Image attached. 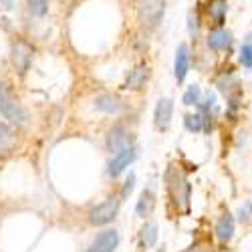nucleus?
I'll return each instance as SVG.
<instances>
[{
	"label": "nucleus",
	"mask_w": 252,
	"mask_h": 252,
	"mask_svg": "<svg viewBox=\"0 0 252 252\" xmlns=\"http://www.w3.org/2000/svg\"><path fill=\"white\" fill-rule=\"evenodd\" d=\"M165 188L170 192L172 202L176 204L178 210L188 212L190 210V196H192V186L184 176V172L176 165H170L165 170Z\"/></svg>",
	"instance_id": "nucleus-1"
},
{
	"label": "nucleus",
	"mask_w": 252,
	"mask_h": 252,
	"mask_svg": "<svg viewBox=\"0 0 252 252\" xmlns=\"http://www.w3.org/2000/svg\"><path fill=\"white\" fill-rule=\"evenodd\" d=\"M0 115H2L6 121H10L16 127H23V125L29 123V111L20 99L10 91L8 85L0 83Z\"/></svg>",
	"instance_id": "nucleus-2"
},
{
	"label": "nucleus",
	"mask_w": 252,
	"mask_h": 252,
	"mask_svg": "<svg viewBox=\"0 0 252 252\" xmlns=\"http://www.w3.org/2000/svg\"><path fill=\"white\" fill-rule=\"evenodd\" d=\"M32 55H34V49L29 40H25L23 36H16L10 45V63L14 71L23 77L27 75V71L31 69L32 65Z\"/></svg>",
	"instance_id": "nucleus-3"
},
{
	"label": "nucleus",
	"mask_w": 252,
	"mask_h": 252,
	"mask_svg": "<svg viewBox=\"0 0 252 252\" xmlns=\"http://www.w3.org/2000/svg\"><path fill=\"white\" fill-rule=\"evenodd\" d=\"M165 0H137V18L141 27L156 29L163 20Z\"/></svg>",
	"instance_id": "nucleus-4"
},
{
	"label": "nucleus",
	"mask_w": 252,
	"mask_h": 252,
	"mask_svg": "<svg viewBox=\"0 0 252 252\" xmlns=\"http://www.w3.org/2000/svg\"><path fill=\"white\" fill-rule=\"evenodd\" d=\"M119 202H121V200H117V198H109V200L97 204L95 208H91L89 222H91L93 226H107V224H111V222L117 218Z\"/></svg>",
	"instance_id": "nucleus-5"
},
{
	"label": "nucleus",
	"mask_w": 252,
	"mask_h": 252,
	"mask_svg": "<svg viewBox=\"0 0 252 252\" xmlns=\"http://www.w3.org/2000/svg\"><path fill=\"white\" fill-rule=\"evenodd\" d=\"M133 133L125 127V125H113V127L107 131V137H105V148H107L109 154H119L121 150L133 145Z\"/></svg>",
	"instance_id": "nucleus-6"
},
{
	"label": "nucleus",
	"mask_w": 252,
	"mask_h": 252,
	"mask_svg": "<svg viewBox=\"0 0 252 252\" xmlns=\"http://www.w3.org/2000/svg\"><path fill=\"white\" fill-rule=\"evenodd\" d=\"M135 159H137V145L133 143V145H129V148H125V150H121L119 154L113 156V159L109 163V176L111 178L121 176Z\"/></svg>",
	"instance_id": "nucleus-7"
},
{
	"label": "nucleus",
	"mask_w": 252,
	"mask_h": 252,
	"mask_svg": "<svg viewBox=\"0 0 252 252\" xmlns=\"http://www.w3.org/2000/svg\"><path fill=\"white\" fill-rule=\"evenodd\" d=\"M117 246H119V232L115 228H105L95 236L87 252H115Z\"/></svg>",
	"instance_id": "nucleus-8"
},
{
	"label": "nucleus",
	"mask_w": 252,
	"mask_h": 252,
	"mask_svg": "<svg viewBox=\"0 0 252 252\" xmlns=\"http://www.w3.org/2000/svg\"><path fill=\"white\" fill-rule=\"evenodd\" d=\"M172 117H174V101L170 97H161L156 103V109H154V123H156V127L161 129V131L170 129Z\"/></svg>",
	"instance_id": "nucleus-9"
},
{
	"label": "nucleus",
	"mask_w": 252,
	"mask_h": 252,
	"mask_svg": "<svg viewBox=\"0 0 252 252\" xmlns=\"http://www.w3.org/2000/svg\"><path fill=\"white\" fill-rule=\"evenodd\" d=\"M188 71H190V49H188L186 43L178 45L176 49V59H174V77L178 83H184L188 77Z\"/></svg>",
	"instance_id": "nucleus-10"
},
{
	"label": "nucleus",
	"mask_w": 252,
	"mask_h": 252,
	"mask_svg": "<svg viewBox=\"0 0 252 252\" xmlns=\"http://www.w3.org/2000/svg\"><path fill=\"white\" fill-rule=\"evenodd\" d=\"M206 45L212 51H228L232 47V32L222 29V27H216L214 31H210V34L206 38Z\"/></svg>",
	"instance_id": "nucleus-11"
},
{
	"label": "nucleus",
	"mask_w": 252,
	"mask_h": 252,
	"mask_svg": "<svg viewBox=\"0 0 252 252\" xmlns=\"http://www.w3.org/2000/svg\"><path fill=\"white\" fill-rule=\"evenodd\" d=\"M150 65L148 63H139V65H135L131 71H129V77L127 81H125V87L131 89V91H139L141 87H145V83H148L150 79Z\"/></svg>",
	"instance_id": "nucleus-12"
},
{
	"label": "nucleus",
	"mask_w": 252,
	"mask_h": 252,
	"mask_svg": "<svg viewBox=\"0 0 252 252\" xmlns=\"http://www.w3.org/2000/svg\"><path fill=\"white\" fill-rule=\"evenodd\" d=\"M95 107L99 111H103V113L115 115V113H119L123 109V101L117 95H113V93H103V95H99L95 99Z\"/></svg>",
	"instance_id": "nucleus-13"
},
{
	"label": "nucleus",
	"mask_w": 252,
	"mask_h": 252,
	"mask_svg": "<svg viewBox=\"0 0 252 252\" xmlns=\"http://www.w3.org/2000/svg\"><path fill=\"white\" fill-rule=\"evenodd\" d=\"M216 236L220 242L228 244L234 236V216L230 212H224L216 222Z\"/></svg>",
	"instance_id": "nucleus-14"
},
{
	"label": "nucleus",
	"mask_w": 252,
	"mask_h": 252,
	"mask_svg": "<svg viewBox=\"0 0 252 252\" xmlns=\"http://www.w3.org/2000/svg\"><path fill=\"white\" fill-rule=\"evenodd\" d=\"M154 208H156V194H154V190L148 188V190H143L139 194V200L135 204V214L139 218H148L154 212Z\"/></svg>",
	"instance_id": "nucleus-15"
},
{
	"label": "nucleus",
	"mask_w": 252,
	"mask_h": 252,
	"mask_svg": "<svg viewBox=\"0 0 252 252\" xmlns=\"http://www.w3.org/2000/svg\"><path fill=\"white\" fill-rule=\"evenodd\" d=\"M208 16L214 20L216 27H222L224 25V18H226V12H228V4L226 0H208Z\"/></svg>",
	"instance_id": "nucleus-16"
},
{
	"label": "nucleus",
	"mask_w": 252,
	"mask_h": 252,
	"mask_svg": "<svg viewBox=\"0 0 252 252\" xmlns=\"http://www.w3.org/2000/svg\"><path fill=\"white\" fill-rule=\"evenodd\" d=\"M14 143H16V133L14 129L10 127V125L2 123L0 121V154H6L14 148Z\"/></svg>",
	"instance_id": "nucleus-17"
},
{
	"label": "nucleus",
	"mask_w": 252,
	"mask_h": 252,
	"mask_svg": "<svg viewBox=\"0 0 252 252\" xmlns=\"http://www.w3.org/2000/svg\"><path fill=\"white\" fill-rule=\"evenodd\" d=\"M139 238H141V246L143 248H154L156 242H158V224H154V222L143 224L141 232H139Z\"/></svg>",
	"instance_id": "nucleus-18"
},
{
	"label": "nucleus",
	"mask_w": 252,
	"mask_h": 252,
	"mask_svg": "<svg viewBox=\"0 0 252 252\" xmlns=\"http://www.w3.org/2000/svg\"><path fill=\"white\" fill-rule=\"evenodd\" d=\"M184 125L186 129L190 133H200L204 131V119H202V113H188L184 117Z\"/></svg>",
	"instance_id": "nucleus-19"
},
{
	"label": "nucleus",
	"mask_w": 252,
	"mask_h": 252,
	"mask_svg": "<svg viewBox=\"0 0 252 252\" xmlns=\"http://www.w3.org/2000/svg\"><path fill=\"white\" fill-rule=\"evenodd\" d=\"M240 63L244 69H252V34L244 36V43L240 47Z\"/></svg>",
	"instance_id": "nucleus-20"
},
{
	"label": "nucleus",
	"mask_w": 252,
	"mask_h": 252,
	"mask_svg": "<svg viewBox=\"0 0 252 252\" xmlns=\"http://www.w3.org/2000/svg\"><path fill=\"white\" fill-rule=\"evenodd\" d=\"M182 101H184V105H188V107H192V105H196V107H198V105L202 103V89L198 85H190L186 89Z\"/></svg>",
	"instance_id": "nucleus-21"
},
{
	"label": "nucleus",
	"mask_w": 252,
	"mask_h": 252,
	"mask_svg": "<svg viewBox=\"0 0 252 252\" xmlns=\"http://www.w3.org/2000/svg\"><path fill=\"white\" fill-rule=\"evenodd\" d=\"M27 6L34 16H45L49 12V0H27Z\"/></svg>",
	"instance_id": "nucleus-22"
},
{
	"label": "nucleus",
	"mask_w": 252,
	"mask_h": 252,
	"mask_svg": "<svg viewBox=\"0 0 252 252\" xmlns=\"http://www.w3.org/2000/svg\"><path fill=\"white\" fill-rule=\"evenodd\" d=\"M188 32H190V36H194V38L200 34V18L194 12L188 14Z\"/></svg>",
	"instance_id": "nucleus-23"
},
{
	"label": "nucleus",
	"mask_w": 252,
	"mask_h": 252,
	"mask_svg": "<svg viewBox=\"0 0 252 252\" xmlns=\"http://www.w3.org/2000/svg\"><path fill=\"white\" fill-rule=\"evenodd\" d=\"M238 220H240L242 224H248V222L252 220V202H250V200L244 202V204L238 208Z\"/></svg>",
	"instance_id": "nucleus-24"
},
{
	"label": "nucleus",
	"mask_w": 252,
	"mask_h": 252,
	"mask_svg": "<svg viewBox=\"0 0 252 252\" xmlns=\"http://www.w3.org/2000/svg\"><path fill=\"white\" fill-rule=\"evenodd\" d=\"M133 188H135V174H129V178L125 180V184H123V190H121V198L125 200L131 192H133Z\"/></svg>",
	"instance_id": "nucleus-25"
},
{
	"label": "nucleus",
	"mask_w": 252,
	"mask_h": 252,
	"mask_svg": "<svg viewBox=\"0 0 252 252\" xmlns=\"http://www.w3.org/2000/svg\"><path fill=\"white\" fill-rule=\"evenodd\" d=\"M186 252H214V248H212V244H210V242H196V244H192L190 248H188Z\"/></svg>",
	"instance_id": "nucleus-26"
},
{
	"label": "nucleus",
	"mask_w": 252,
	"mask_h": 252,
	"mask_svg": "<svg viewBox=\"0 0 252 252\" xmlns=\"http://www.w3.org/2000/svg\"><path fill=\"white\" fill-rule=\"evenodd\" d=\"M158 252H165V248H163V246H161V248H159V250H158Z\"/></svg>",
	"instance_id": "nucleus-27"
}]
</instances>
